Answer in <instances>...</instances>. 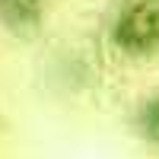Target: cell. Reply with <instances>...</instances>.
<instances>
[{
    "instance_id": "obj_1",
    "label": "cell",
    "mask_w": 159,
    "mask_h": 159,
    "mask_svg": "<svg viewBox=\"0 0 159 159\" xmlns=\"http://www.w3.org/2000/svg\"><path fill=\"white\" fill-rule=\"evenodd\" d=\"M111 42L118 51L130 57L153 54L159 48V7L156 3H134L115 19Z\"/></svg>"
},
{
    "instance_id": "obj_3",
    "label": "cell",
    "mask_w": 159,
    "mask_h": 159,
    "mask_svg": "<svg viewBox=\"0 0 159 159\" xmlns=\"http://www.w3.org/2000/svg\"><path fill=\"white\" fill-rule=\"evenodd\" d=\"M137 127H140V134L147 137L150 143H156V147H159V96H150L147 102L140 105Z\"/></svg>"
},
{
    "instance_id": "obj_2",
    "label": "cell",
    "mask_w": 159,
    "mask_h": 159,
    "mask_svg": "<svg viewBox=\"0 0 159 159\" xmlns=\"http://www.w3.org/2000/svg\"><path fill=\"white\" fill-rule=\"evenodd\" d=\"M42 0H0V22L13 32H35L42 25Z\"/></svg>"
}]
</instances>
